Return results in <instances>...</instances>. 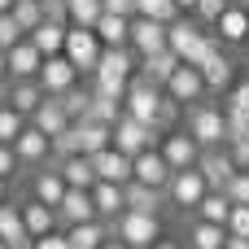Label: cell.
Returning <instances> with one entry per match:
<instances>
[{"label": "cell", "mask_w": 249, "mask_h": 249, "mask_svg": "<svg viewBox=\"0 0 249 249\" xmlns=\"http://www.w3.org/2000/svg\"><path fill=\"white\" fill-rule=\"evenodd\" d=\"M101 249H131V245H127V241H118V236H114V241H105V245H101Z\"/></svg>", "instance_id": "cell-53"}, {"label": "cell", "mask_w": 249, "mask_h": 249, "mask_svg": "<svg viewBox=\"0 0 249 249\" xmlns=\"http://www.w3.org/2000/svg\"><path fill=\"white\" fill-rule=\"evenodd\" d=\"M22 219H26V232H31V236H48V232H57V223H61V214H57L53 206L35 201V197L22 206Z\"/></svg>", "instance_id": "cell-27"}, {"label": "cell", "mask_w": 249, "mask_h": 249, "mask_svg": "<svg viewBox=\"0 0 249 249\" xmlns=\"http://www.w3.org/2000/svg\"><path fill=\"white\" fill-rule=\"evenodd\" d=\"M201 74H206V88H210V92H223V88L232 83V61H228V53L214 48V53L201 61Z\"/></svg>", "instance_id": "cell-31"}, {"label": "cell", "mask_w": 249, "mask_h": 249, "mask_svg": "<svg viewBox=\"0 0 249 249\" xmlns=\"http://www.w3.org/2000/svg\"><path fill=\"white\" fill-rule=\"evenodd\" d=\"M210 88H206V74H201V66H188V61H179V70L171 74V83H166V96H175L179 105H201V96H206Z\"/></svg>", "instance_id": "cell-9"}, {"label": "cell", "mask_w": 249, "mask_h": 249, "mask_svg": "<svg viewBox=\"0 0 249 249\" xmlns=\"http://www.w3.org/2000/svg\"><path fill=\"white\" fill-rule=\"evenodd\" d=\"M241 4H245V9H249V0H241Z\"/></svg>", "instance_id": "cell-59"}, {"label": "cell", "mask_w": 249, "mask_h": 249, "mask_svg": "<svg viewBox=\"0 0 249 249\" xmlns=\"http://www.w3.org/2000/svg\"><path fill=\"white\" fill-rule=\"evenodd\" d=\"M88 158H92V166H96V179H109V184H131V179H136V158L123 153L118 144H109V149H101V153H88Z\"/></svg>", "instance_id": "cell-8"}, {"label": "cell", "mask_w": 249, "mask_h": 249, "mask_svg": "<svg viewBox=\"0 0 249 249\" xmlns=\"http://www.w3.org/2000/svg\"><path fill=\"white\" fill-rule=\"evenodd\" d=\"M13 153H18V162H22V166H44V162H48V153H53V136H44L35 123H26V131L13 140Z\"/></svg>", "instance_id": "cell-14"}, {"label": "cell", "mask_w": 249, "mask_h": 249, "mask_svg": "<svg viewBox=\"0 0 249 249\" xmlns=\"http://www.w3.org/2000/svg\"><path fill=\"white\" fill-rule=\"evenodd\" d=\"M171 162L162 158V149L153 144V149H144V153H136V179L140 184H149V188H162L166 193V184H171Z\"/></svg>", "instance_id": "cell-15"}, {"label": "cell", "mask_w": 249, "mask_h": 249, "mask_svg": "<svg viewBox=\"0 0 249 249\" xmlns=\"http://www.w3.org/2000/svg\"><path fill=\"white\" fill-rule=\"evenodd\" d=\"M74 127H79V144H83V153H101V149H109V144H114V127H109V123L79 118Z\"/></svg>", "instance_id": "cell-29"}, {"label": "cell", "mask_w": 249, "mask_h": 249, "mask_svg": "<svg viewBox=\"0 0 249 249\" xmlns=\"http://www.w3.org/2000/svg\"><path fill=\"white\" fill-rule=\"evenodd\" d=\"M39 66H44V53L31 44V35L9 48V79H39Z\"/></svg>", "instance_id": "cell-19"}, {"label": "cell", "mask_w": 249, "mask_h": 249, "mask_svg": "<svg viewBox=\"0 0 249 249\" xmlns=\"http://www.w3.org/2000/svg\"><path fill=\"white\" fill-rule=\"evenodd\" d=\"M175 4H179L184 13H188V9H197V0H175Z\"/></svg>", "instance_id": "cell-55"}, {"label": "cell", "mask_w": 249, "mask_h": 249, "mask_svg": "<svg viewBox=\"0 0 249 249\" xmlns=\"http://www.w3.org/2000/svg\"><path fill=\"white\" fill-rule=\"evenodd\" d=\"M158 149H162V158L171 162V171H188V166L201 162V144L193 140V131H171Z\"/></svg>", "instance_id": "cell-13"}, {"label": "cell", "mask_w": 249, "mask_h": 249, "mask_svg": "<svg viewBox=\"0 0 249 249\" xmlns=\"http://www.w3.org/2000/svg\"><path fill=\"white\" fill-rule=\"evenodd\" d=\"M53 153L57 158H70V153H83V144H79V127L70 123L61 136H53Z\"/></svg>", "instance_id": "cell-41"}, {"label": "cell", "mask_w": 249, "mask_h": 249, "mask_svg": "<svg viewBox=\"0 0 249 249\" xmlns=\"http://www.w3.org/2000/svg\"><path fill=\"white\" fill-rule=\"evenodd\" d=\"M223 193H228L232 201H241V206H249V171H236V179H232V184H228Z\"/></svg>", "instance_id": "cell-45"}, {"label": "cell", "mask_w": 249, "mask_h": 249, "mask_svg": "<svg viewBox=\"0 0 249 249\" xmlns=\"http://www.w3.org/2000/svg\"><path fill=\"white\" fill-rule=\"evenodd\" d=\"M123 105H127L131 118L158 127V114H162V105H166V88L153 83V79H144V74H131V88H127V101H123ZM158 131H162V127H158Z\"/></svg>", "instance_id": "cell-2"}, {"label": "cell", "mask_w": 249, "mask_h": 249, "mask_svg": "<svg viewBox=\"0 0 249 249\" xmlns=\"http://www.w3.org/2000/svg\"><path fill=\"white\" fill-rule=\"evenodd\" d=\"M66 193H70V184H66V175H61L57 166H53V171H39V175L31 179V197H35V201H44V206H53V210L61 206V197H66Z\"/></svg>", "instance_id": "cell-23"}, {"label": "cell", "mask_w": 249, "mask_h": 249, "mask_svg": "<svg viewBox=\"0 0 249 249\" xmlns=\"http://www.w3.org/2000/svg\"><path fill=\"white\" fill-rule=\"evenodd\" d=\"M35 249H70L66 232H48V236H35Z\"/></svg>", "instance_id": "cell-47"}, {"label": "cell", "mask_w": 249, "mask_h": 249, "mask_svg": "<svg viewBox=\"0 0 249 249\" xmlns=\"http://www.w3.org/2000/svg\"><path fill=\"white\" fill-rule=\"evenodd\" d=\"M179 70V57L171 53V48H162V53H149V57H140V74L144 79H153V83H171V74Z\"/></svg>", "instance_id": "cell-28"}, {"label": "cell", "mask_w": 249, "mask_h": 249, "mask_svg": "<svg viewBox=\"0 0 249 249\" xmlns=\"http://www.w3.org/2000/svg\"><path fill=\"white\" fill-rule=\"evenodd\" d=\"M206 193H210V179L201 175V166L175 171V175H171V184H166V201H171V206H179V210H197Z\"/></svg>", "instance_id": "cell-6"}, {"label": "cell", "mask_w": 249, "mask_h": 249, "mask_svg": "<svg viewBox=\"0 0 249 249\" xmlns=\"http://www.w3.org/2000/svg\"><path fill=\"white\" fill-rule=\"evenodd\" d=\"M223 249H249V236H232V232H228V245Z\"/></svg>", "instance_id": "cell-51"}, {"label": "cell", "mask_w": 249, "mask_h": 249, "mask_svg": "<svg viewBox=\"0 0 249 249\" xmlns=\"http://www.w3.org/2000/svg\"><path fill=\"white\" fill-rule=\"evenodd\" d=\"M66 31H70L66 22H48V18H44V22L31 31V44H35L44 57H57V53H66Z\"/></svg>", "instance_id": "cell-26"}, {"label": "cell", "mask_w": 249, "mask_h": 249, "mask_svg": "<svg viewBox=\"0 0 249 249\" xmlns=\"http://www.w3.org/2000/svg\"><path fill=\"white\" fill-rule=\"evenodd\" d=\"M9 83H13V88H9V96H4V101H9L18 114H26V118H31V114L44 105V96H48L39 79H9Z\"/></svg>", "instance_id": "cell-21"}, {"label": "cell", "mask_w": 249, "mask_h": 249, "mask_svg": "<svg viewBox=\"0 0 249 249\" xmlns=\"http://www.w3.org/2000/svg\"><path fill=\"white\" fill-rule=\"evenodd\" d=\"M13 4H18V0H0V13H13Z\"/></svg>", "instance_id": "cell-56"}, {"label": "cell", "mask_w": 249, "mask_h": 249, "mask_svg": "<svg viewBox=\"0 0 249 249\" xmlns=\"http://www.w3.org/2000/svg\"><path fill=\"white\" fill-rule=\"evenodd\" d=\"M188 131L201 149H219L228 144V109H214V105H188Z\"/></svg>", "instance_id": "cell-3"}, {"label": "cell", "mask_w": 249, "mask_h": 249, "mask_svg": "<svg viewBox=\"0 0 249 249\" xmlns=\"http://www.w3.org/2000/svg\"><path fill=\"white\" fill-rule=\"evenodd\" d=\"M26 131V114H18L9 101H0V144H13Z\"/></svg>", "instance_id": "cell-37"}, {"label": "cell", "mask_w": 249, "mask_h": 249, "mask_svg": "<svg viewBox=\"0 0 249 249\" xmlns=\"http://www.w3.org/2000/svg\"><path fill=\"white\" fill-rule=\"evenodd\" d=\"M66 236H70V249H101L109 236H105V228H101V219H92V223H74V228H66Z\"/></svg>", "instance_id": "cell-34"}, {"label": "cell", "mask_w": 249, "mask_h": 249, "mask_svg": "<svg viewBox=\"0 0 249 249\" xmlns=\"http://www.w3.org/2000/svg\"><path fill=\"white\" fill-rule=\"evenodd\" d=\"M136 13L140 18H153V22H166V26L184 18V9L175 0H136Z\"/></svg>", "instance_id": "cell-35"}, {"label": "cell", "mask_w": 249, "mask_h": 249, "mask_svg": "<svg viewBox=\"0 0 249 249\" xmlns=\"http://www.w3.org/2000/svg\"><path fill=\"white\" fill-rule=\"evenodd\" d=\"M228 149H232L236 166H241V171H249V140H241V144H228Z\"/></svg>", "instance_id": "cell-50"}, {"label": "cell", "mask_w": 249, "mask_h": 249, "mask_svg": "<svg viewBox=\"0 0 249 249\" xmlns=\"http://www.w3.org/2000/svg\"><path fill=\"white\" fill-rule=\"evenodd\" d=\"M9 201V179H0V206Z\"/></svg>", "instance_id": "cell-54"}, {"label": "cell", "mask_w": 249, "mask_h": 249, "mask_svg": "<svg viewBox=\"0 0 249 249\" xmlns=\"http://www.w3.org/2000/svg\"><path fill=\"white\" fill-rule=\"evenodd\" d=\"M57 214H61V223H66V228L101 219V214H96V201H92V188H70V193L61 197V206H57Z\"/></svg>", "instance_id": "cell-16"}, {"label": "cell", "mask_w": 249, "mask_h": 249, "mask_svg": "<svg viewBox=\"0 0 249 249\" xmlns=\"http://www.w3.org/2000/svg\"><path fill=\"white\" fill-rule=\"evenodd\" d=\"M31 123H35V127H39L44 136H61V131H66V127H70L74 118L66 114L61 96H44V105H39V109L31 114Z\"/></svg>", "instance_id": "cell-22"}, {"label": "cell", "mask_w": 249, "mask_h": 249, "mask_svg": "<svg viewBox=\"0 0 249 249\" xmlns=\"http://www.w3.org/2000/svg\"><path fill=\"white\" fill-rule=\"evenodd\" d=\"M39 83H44V92H48V96H61V92H70V88L79 83V66H74L66 53L44 57V66H39Z\"/></svg>", "instance_id": "cell-11"}, {"label": "cell", "mask_w": 249, "mask_h": 249, "mask_svg": "<svg viewBox=\"0 0 249 249\" xmlns=\"http://www.w3.org/2000/svg\"><path fill=\"white\" fill-rule=\"evenodd\" d=\"M18 39H26V31H22V22L13 18V13H0V48L9 53Z\"/></svg>", "instance_id": "cell-42"}, {"label": "cell", "mask_w": 249, "mask_h": 249, "mask_svg": "<svg viewBox=\"0 0 249 249\" xmlns=\"http://www.w3.org/2000/svg\"><path fill=\"white\" fill-rule=\"evenodd\" d=\"M228 4H232V0H197V9H193V13H197L201 22H210V26H214V22L223 18V9H228Z\"/></svg>", "instance_id": "cell-43"}, {"label": "cell", "mask_w": 249, "mask_h": 249, "mask_svg": "<svg viewBox=\"0 0 249 249\" xmlns=\"http://www.w3.org/2000/svg\"><path fill=\"white\" fill-rule=\"evenodd\" d=\"M114 236H118V241H127L131 249H153L158 241H162V223H158V214L123 210V214L114 219Z\"/></svg>", "instance_id": "cell-4"}, {"label": "cell", "mask_w": 249, "mask_h": 249, "mask_svg": "<svg viewBox=\"0 0 249 249\" xmlns=\"http://www.w3.org/2000/svg\"><path fill=\"white\" fill-rule=\"evenodd\" d=\"M105 13H123V18H136V0H105Z\"/></svg>", "instance_id": "cell-49"}, {"label": "cell", "mask_w": 249, "mask_h": 249, "mask_svg": "<svg viewBox=\"0 0 249 249\" xmlns=\"http://www.w3.org/2000/svg\"><path fill=\"white\" fill-rule=\"evenodd\" d=\"M92 201H96V214L114 223V219L127 210V184H109V179H96V184H92Z\"/></svg>", "instance_id": "cell-20"}, {"label": "cell", "mask_w": 249, "mask_h": 249, "mask_svg": "<svg viewBox=\"0 0 249 249\" xmlns=\"http://www.w3.org/2000/svg\"><path fill=\"white\" fill-rule=\"evenodd\" d=\"M214 48H223V39H219L214 31H201V26H197V22H188V18L171 22V53H175L179 61L201 66Z\"/></svg>", "instance_id": "cell-1"}, {"label": "cell", "mask_w": 249, "mask_h": 249, "mask_svg": "<svg viewBox=\"0 0 249 249\" xmlns=\"http://www.w3.org/2000/svg\"><path fill=\"white\" fill-rule=\"evenodd\" d=\"M188 245H193V249H223V245H228V228H223V223H206V219H197L193 232H188Z\"/></svg>", "instance_id": "cell-33"}, {"label": "cell", "mask_w": 249, "mask_h": 249, "mask_svg": "<svg viewBox=\"0 0 249 249\" xmlns=\"http://www.w3.org/2000/svg\"><path fill=\"white\" fill-rule=\"evenodd\" d=\"M131 48L140 53V57H149V53H162V48H171V26L166 22H153V18H131Z\"/></svg>", "instance_id": "cell-10"}, {"label": "cell", "mask_w": 249, "mask_h": 249, "mask_svg": "<svg viewBox=\"0 0 249 249\" xmlns=\"http://www.w3.org/2000/svg\"><path fill=\"white\" fill-rule=\"evenodd\" d=\"M61 105H66V114H70L74 123L88 118V114H92V88H79V83H74L70 92H61Z\"/></svg>", "instance_id": "cell-38"}, {"label": "cell", "mask_w": 249, "mask_h": 249, "mask_svg": "<svg viewBox=\"0 0 249 249\" xmlns=\"http://www.w3.org/2000/svg\"><path fill=\"white\" fill-rule=\"evenodd\" d=\"M57 171L66 175V184H70V188H92V184H96V166H92V158H88V153L57 158Z\"/></svg>", "instance_id": "cell-24"}, {"label": "cell", "mask_w": 249, "mask_h": 249, "mask_svg": "<svg viewBox=\"0 0 249 249\" xmlns=\"http://www.w3.org/2000/svg\"><path fill=\"white\" fill-rule=\"evenodd\" d=\"M101 53H105V44H101L96 26H70L66 31V57L79 66V74H92L96 61H101Z\"/></svg>", "instance_id": "cell-5"}, {"label": "cell", "mask_w": 249, "mask_h": 249, "mask_svg": "<svg viewBox=\"0 0 249 249\" xmlns=\"http://www.w3.org/2000/svg\"><path fill=\"white\" fill-rule=\"evenodd\" d=\"M13 18H18V22H22V31L31 35V31L44 22V0H18V4H13Z\"/></svg>", "instance_id": "cell-39"}, {"label": "cell", "mask_w": 249, "mask_h": 249, "mask_svg": "<svg viewBox=\"0 0 249 249\" xmlns=\"http://www.w3.org/2000/svg\"><path fill=\"white\" fill-rule=\"evenodd\" d=\"M228 232L232 236H249V206H232V219H228Z\"/></svg>", "instance_id": "cell-44"}, {"label": "cell", "mask_w": 249, "mask_h": 249, "mask_svg": "<svg viewBox=\"0 0 249 249\" xmlns=\"http://www.w3.org/2000/svg\"><path fill=\"white\" fill-rule=\"evenodd\" d=\"M70 4V26H96L105 13V0H66Z\"/></svg>", "instance_id": "cell-36"}, {"label": "cell", "mask_w": 249, "mask_h": 249, "mask_svg": "<svg viewBox=\"0 0 249 249\" xmlns=\"http://www.w3.org/2000/svg\"><path fill=\"white\" fill-rule=\"evenodd\" d=\"M18 153H13V144H0V179H13L18 175Z\"/></svg>", "instance_id": "cell-46"}, {"label": "cell", "mask_w": 249, "mask_h": 249, "mask_svg": "<svg viewBox=\"0 0 249 249\" xmlns=\"http://www.w3.org/2000/svg\"><path fill=\"white\" fill-rule=\"evenodd\" d=\"M114 144L123 149V153H144V149H153L158 144V127H149V123H140V118H131V114H123L118 123H114Z\"/></svg>", "instance_id": "cell-7"}, {"label": "cell", "mask_w": 249, "mask_h": 249, "mask_svg": "<svg viewBox=\"0 0 249 249\" xmlns=\"http://www.w3.org/2000/svg\"><path fill=\"white\" fill-rule=\"evenodd\" d=\"M228 105H232V109H249V79H245V83H236V88H232V96H228Z\"/></svg>", "instance_id": "cell-48"}, {"label": "cell", "mask_w": 249, "mask_h": 249, "mask_svg": "<svg viewBox=\"0 0 249 249\" xmlns=\"http://www.w3.org/2000/svg\"><path fill=\"white\" fill-rule=\"evenodd\" d=\"M197 166H201V175L210 179V188H228V184L236 179V171H241L228 144H219V149H201V162H197Z\"/></svg>", "instance_id": "cell-12"}, {"label": "cell", "mask_w": 249, "mask_h": 249, "mask_svg": "<svg viewBox=\"0 0 249 249\" xmlns=\"http://www.w3.org/2000/svg\"><path fill=\"white\" fill-rule=\"evenodd\" d=\"M4 79H9V53L0 48V83H4Z\"/></svg>", "instance_id": "cell-52"}, {"label": "cell", "mask_w": 249, "mask_h": 249, "mask_svg": "<svg viewBox=\"0 0 249 249\" xmlns=\"http://www.w3.org/2000/svg\"><path fill=\"white\" fill-rule=\"evenodd\" d=\"M0 249H9V245H4V241H0Z\"/></svg>", "instance_id": "cell-58"}, {"label": "cell", "mask_w": 249, "mask_h": 249, "mask_svg": "<svg viewBox=\"0 0 249 249\" xmlns=\"http://www.w3.org/2000/svg\"><path fill=\"white\" fill-rule=\"evenodd\" d=\"M249 140V109H232L228 105V144Z\"/></svg>", "instance_id": "cell-40"}, {"label": "cell", "mask_w": 249, "mask_h": 249, "mask_svg": "<svg viewBox=\"0 0 249 249\" xmlns=\"http://www.w3.org/2000/svg\"><path fill=\"white\" fill-rule=\"evenodd\" d=\"M153 249H179V245H175V241H158Z\"/></svg>", "instance_id": "cell-57"}, {"label": "cell", "mask_w": 249, "mask_h": 249, "mask_svg": "<svg viewBox=\"0 0 249 249\" xmlns=\"http://www.w3.org/2000/svg\"><path fill=\"white\" fill-rule=\"evenodd\" d=\"M232 206H236V201H232L223 188H210V193L201 197V206H197V219H206V223H223V228H228Z\"/></svg>", "instance_id": "cell-30"}, {"label": "cell", "mask_w": 249, "mask_h": 249, "mask_svg": "<svg viewBox=\"0 0 249 249\" xmlns=\"http://www.w3.org/2000/svg\"><path fill=\"white\" fill-rule=\"evenodd\" d=\"M214 35H219L223 44H249V9L241 0H232V4L223 9V18L214 22Z\"/></svg>", "instance_id": "cell-18"}, {"label": "cell", "mask_w": 249, "mask_h": 249, "mask_svg": "<svg viewBox=\"0 0 249 249\" xmlns=\"http://www.w3.org/2000/svg\"><path fill=\"white\" fill-rule=\"evenodd\" d=\"M96 35H101L105 48H127V44H131V18H123V13H101Z\"/></svg>", "instance_id": "cell-25"}, {"label": "cell", "mask_w": 249, "mask_h": 249, "mask_svg": "<svg viewBox=\"0 0 249 249\" xmlns=\"http://www.w3.org/2000/svg\"><path fill=\"white\" fill-rule=\"evenodd\" d=\"M162 188H149V184H140V179H131L127 184V210H144V214H158L162 210Z\"/></svg>", "instance_id": "cell-32"}, {"label": "cell", "mask_w": 249, "mask_h": 249, "mask_svg": "<svg viewBox=\"0 0 249 249\" xmlns=\"http://www.w3.org/2000/svg\"><path fill=\"white\" fill-rule=\"evenodd\" d=\"M0 241L9 249H35V236L26 232V219H22V206H0Z\"/></svg>", "instance_id": "cell-17"}]
</instances>
